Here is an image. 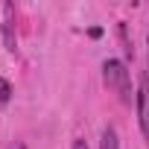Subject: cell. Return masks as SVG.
Instances as JSON below:
<instances>
[{
	"label": "cell",
	"instance_id": "1",
	"mask_svg": "<svg viewBox=\"0 0 149 149\" xmlns=\"http://www.w3.org/2000/svg\"><path fill=\"white\" fill-rule=\"evenodd\" d=\"M102 79H105V85L120 97V102H126V105H132V73H129V67H126V61H120V58H105L102 61Z\"/></svg>",
	"mask_w": 149,
	"mask_h": 149
},
{
	"label": "cell",
	"instance_id": "2",
	"mask_svg": "<svg viewBox=\"0 0 149 149\" xmlns=\"http://www.w3.org/2000/svg\"><path fill=\"white\" fill-rule=\"evenodd\" d=\"M134 108H137V126H140V134H143V140L149 143V79H146V76H143L140 85H137Z\"/></svg>",
	"mask_w": 149,
	"mask_h": 149
},
{
	"label": "cell",
	"instance_id": "3",
	"mask_svg": "<svg viewBox=\"0 0 149 149\" xmlns=\"http://www.w3.org/2000/svg\"><path fill=\"white\" fill-rule=\"evenodd\" d=\"M15 9H12V3H6L3 6V41H6V50L9 53H15L18 50V38H15Z\"/></svg>",
	"mask_w": 149,
	"mask_h": 149
},
{
	"label": "cell",
	"instance_id": "4",
	"mask_svg": "<svg viewBox=\"0 0 149 149\" xmlns=\"http://www.w3.org/2000/svg\"><path fill=\"white\" fill-rule=\"evenodd\" d=\"M100 149H120V137H117V129H114V126H105V129H102Z\"/></svg>",
	"mask_w": 149,
	"mask_h": 149
},
{
	"label": "cell",
	"instance_id": "5",
	"mask_svg": "<svg viewBox=\"0 0 149 149\" xmlns=\"http://www.w3.org/2000/svg\"><path fill=\"white\" fill-rule=\"evenodd\" d=\"M9 100H12V85L9 79H0V105H9Z\"/></svg>",
	"mask_w": 149,
	"mask_h": 149
},
{
	"label": "cell",
	"instance_id": "6",
	"mask_svg": "<svg viewBox=\"0 0 149 149\" xmlns=\"http://www.w3.org/2000/svg\"><path fill=\"white\" fill-rule=\"evenodd\" d=\"M70 149H88V143H85L82 137H76V140H73V146H70Z\"/></svg>",
	"mask_w": 149,
	"mask_h": 149
},
{
	"label": "cell",
	"instance_id": "7",
	"mask_svg": "<svg viewBox=\"0 0 149 149\" xmlns=\"http://www.w3.org/2000/svg\"><path fill=\"white\" fill-rule=\"evenodd\" d=\"M9 149H26V146H24V143H12Z\"/></svg>",
	"mask_w": 149,
	"mask_h": 149
}]
</instances>
